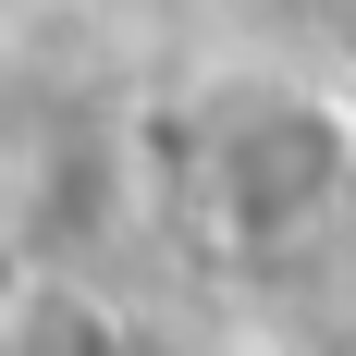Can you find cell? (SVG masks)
I'll return each mask as SVG.
<instances>
[{"label": "cell", "mask_w": 356, "mask_h": 356, "mask_svg": "<svg viewBox=\"0 0 356 356\" xmlns=\"http://www.w3.org/2000/svg\"><path fill=\"white\" fill-rule=\"evenodd\" d=\"M197 221L246 270H307L356 234V123L307 86H246L221 99L197 147Z\"/></svg>", "instance_id": "6da1fadb"}]
</instances>
